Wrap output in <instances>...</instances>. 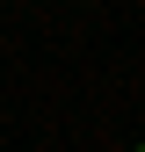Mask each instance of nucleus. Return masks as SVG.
<instances>
[{
	"mask_svg": "<svg viewBox=\"0 0 145 152\" xmlns=\"http://www.w3.org/2000/svg\"><path fill=\"white\" fill-rule=\"evenodd\" d=\"M138 152H145V145H138Z\"/></svg>",
	"mask_w": 145,
	"mask_h": 152,
	"instance_id": "obj_1",
	"label": "nucleus"
}]
</instances>
